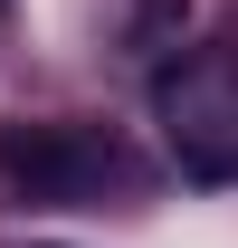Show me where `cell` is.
Wrapping results in <instances>:
<instances>
[{"mask_svg":"<svg viewBox=\"0 0 238 248\" xmlns=\"http://www.w3.org/2000/svg\"><path fill=\"white\" fill-rule=\"evenodd\" d=\"M115 172H124V153L95 143L86 124H10V134H0V182L19 191V201L76 210V201H95Z\"/></svg>","mask_w":238,"mask_h":248,"instance_id":"obj_2","label":"cell"},{"mask_svg":"<svg viewBox=\"0 0 238 248\" xmlns=\"http://www.w3.org/2000/svg\"><path fill=\"white\" fill-rule=\"evenodd\" d=\"M162 143L191 182H238V48H200L152 77Z\"/></svg>","mask_w":238,"mask_h":248,"instance_id":"obj_1","label":"cell"},{"mask_svg":"<svg viewBox=\"0 0 238 248\" xmlns=\"http://www.w3.org/2000/svg\"><path fill=\"white\" fill-rule=\"evenodd\" d=\"M181 10H191V0H143V10H134V38H162V29H181Z\"/></svg>","mask_w":238,"mask_h":248,"instance_id":"obj_3","label":"cell"}]
</instances>
